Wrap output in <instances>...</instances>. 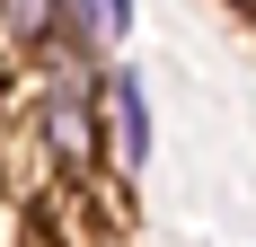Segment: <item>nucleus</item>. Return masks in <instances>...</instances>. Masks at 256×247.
Listing matches in <instances>:
<instances>
[{"label":"nucleus","instance_id":"nucleus-1","mask_svg":"<svg viewBox=\"0 0 256 247\" xmlns=\"http://www.w3.org/2000/svg\"><path fill=\"white\" fill-rule=\"evenodd\" d=\"M36 142L53 150V168H62V176H98V71L53 62L44 106H36Z\"/></svg>","mask_w":256,"mask_h":247},{"label":"nucleus","instance_id":"nucleus-2","mask_svg":"<svg viewBox=\"0 0 256 247\" xmlns=\"http://www.w3.org/2000/svg\"><path fill=\"white\" fill-rule=\"evenodd\" d=\"M98 142H115V168H142L150 159V88H142V71L132 62H98Z\"/></svg>","mask_w":256,"mask_h":247},{"label":"nucleus","instance_id":"nucleus-3","mask_svg":"<svg viewBox=\"0 0 256 247\" xmlns=\"http://www.w3.org/2000/svg\"><path fill=\"white\" fill-rule=\"evenodd\" d=\"M26 247H98V221H88V176H62L53 194L26 203Z\"/></svg>","mask_w":256,"mask_h":247},{"label":"nucleus","instance_id":"nucleus-4","mask_svg":"<svg viewBox=\"0 0 256 247\" xmlns=\"http://www.w3.org/2000/svg\"><path fill=\"white\" fill-rule=\"evenodd\" d=\"M53 44V0H0V62H36Z\"/></svg>","mask_w":256,"mask_h":247},{"label":"nucleus","instance_id":"nucleus-5","mask_svg":"<svg viewBox=\"0 0 256 247\" xmlns=\"http://www.w3.org/2000/svg\"><path fill=\"white\" fill-rule=\"evenodd\" d=\"M230 9H248V0H230Z\"/></svg>","mask_w":256,"mask_h":247}]
</instances>
